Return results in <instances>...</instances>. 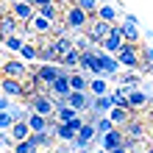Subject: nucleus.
<instances>
[{"instance_id":"bb28decb","label":"nucleus","mask_w":153,"mask_h":153,"mask_svg":"<svg viewBox=\"0 0 153 153\" xmlns=\"http://www.w3.org/2000/svg\"><path fill=\"white\" fill-rule=\"evenodd\" d=\"M11 153H31V148H28V142H14Z\"/></svg>"},{"instance_id":"2f4dec72","label":"nucleus","mask_w":153,"mask_h":153,"mask_svg":"<svg viewBox=\"0 0 153 153\" xmlns=\"http://www.w3.org/2000/svg\"><path fill=\"white\" fill-rule=\"evenodd\" d=\"M6 153H11V150H6Z\"/></svg>"},{"instance_id":"6e6552de","label":"nucleus","mask_w":153,"mask_h":153,"mask_svg":"<svg viewBox=\"0 0 153 153\" xmlns=\"http://www.w3.org/2000/svg\"><path fill=\"white\" fill-rule=\"evenodd\" d=\"M120 45H123V36H120V25H111L109 28V36H106L97 48H100L106 56H114L117 50H120Z\"/></svg>"},{"instance_id":"7c9ffc66","label":"nucleus","mask_w":153,"mask_h":153,"mask_svg":"<svg viewBox=\"0 0 153 153\" xmlns=\"http://www.w3.org/2000/svg\"><path fill=\"white\" fill-rule=\"evenodd\" d=\"M0 42H6V36H3V33H0Z\"/></svg>"},{"instance_id":"a211bd4d","label":"nucleus","mask_w":153,"mask_h":153,"mask_svg":"<svg viewBox=\"0 0 153 153\" xmlns=\"http://www.w3.org/2000/svg\"><path fill=\"white\" fill-rule=\"evenodd\" d=\"M17 31H20V22L6 11L3 17H0V33H3V36H17Z\"/></svg>"},{"instance_id":"f03ea898","label":"nucleus","mask_w":153,"mask_h":153,"mask_svg":"<svg viewBox=\"0 0 153 153\" xmlns=\"http://www.w3.org/2000/svg\"><path fill=\"white\" fill-rule=\"evenodd\" d=\"M22 106L31 114H39V117H45V120H53V114H56V100H53L50 95H42V92H36L31 100H25Z\"/></svg>"},{"instance_id":"393cba45","label":"nucleus","mask_w":153,"mask_h":153,"mask_svg":"<svg viewBox=\"0 0 153 153\" xmlns=\"http://www.w3.org/2000/svg\"><path fill=\"white\" fill-rule=\"evenodd\" d=\"M3 45H6L8 50L20 53V50H22V45H25V39H22V36H6V42H3Z\"/></svg>"},{"instance_id":"2eb2a0df","label":"nucleus","mask_w":153,"mask_h":153,"mask_svg":"<svg viewBox=\"0 0 153 153\" xmlns=\"http://www.w3.org/2000/svg\"><path fill=\"white\" fill-rule=\"evenodd\" d=\"M70 92H86V84H89V78L81 73V70H70Z\"/></svg>"},{"instance_id":"9b49d317","label":"nucleus","mask_w":153,"mask_h":153,"mask_svg":"<svg viewBox=\"0 0 153 153\" xmlns=\"http://www.w3.org/2000/svg\"><path fill=\"white\" fill-rule=\"evenodd\" d=\"M31 73H28V67L22 64V61H17V59H11V61H6L3 64V78H11V81H22V78H28Z\"/></svg>"},{"instance_id":"cd10ccee","label":"nucleus","mask_w":153,"mask_h":153,"mask_svg":"<svg viewBox=\"0 0 153 153\" xmlns=\"http://www.w3.org/2000/svg\"><path fill=\"white\" fill-rule=\"evenodd\" d=\"M123 25H134V28H137V25H139V20H137V14H125V20H123Z\"/></svg>"},{"instance_id":"39448f33","label":"nucleus","mask_w":153,"mask_h":153,"mask_svg":"<svg viewBox=\"0 0 153 153\" xmlns=\"http://www.w3.org/2000/svg\"><path fill=\"white\" fill-rule=\"evenodd\" d=\"M95 59L97 64H100V75L109 81V78H117V73H120V64L114 61V56H106V53L100 48H95Z\"/></svg>"},{"instance_id":"4be33fe9","label":"nucleus","mask_w":153,"mask_h":153,"mask_svg":"<svg viewBox=\"0 0 153 153\" xmlns=\"http://www.w3.org/2000/svg\"><path fill=\"white\" fill-rule=\"evenodd\" d=\"M75 128H73V125H59L56 123V139H61V142H73L75 139Z\"/></svg>"},{"instance_id":"6ab92c4d","label":"nucleus","mask_w":153,"mask_h":153,"mask_svg":"<svg viewBox=\"0 0 153 153\" xmlns=\"http://www.w3.org/2000/svg\"><path fill=\"white\" fill-rule=\"evenodd\" d=\"M50 48H53V53L61 59V56H67V53L73 50V39H70V36H59V39H53V36H50Z\"/></svg>"},{"instance_id":"4468645a","label":"nucleus","mask_w":153,"mask_h":153,"mask_svg":"<svg viewBox=\"0 0 153 153\" xmlns=\"http://www.w3.org/2000/svg\"><path fill=\"white\" fill-rule=\"evenodd\" d=\"M75 117H78V114L70 109L67 103H56V114H53V120H56L59 125H70V123L75 120Z\"/></svg>"},{"instance_id":"412c9836","label":"nucleus","mask_w":153,"mask_h":153,"mask_svg":"<svg viewBox=\"0 0 153 153\" xmlns=\"http://www.w3.org/2000/svg\"><path fill=\"white\" fill-rule=\"evenodd\" d=\"M114 81H120L123 89H139V81H142V78H139L137 73H125V75H117Z\"/></svg>"},{"instance_id":"20e7f679","label":"nucleus","mask_w":153,"mask_h":153,"mask_svg":"<svg viewBox=\"0 0 153 153\" xmlns=\"http://www.w3.org/2000/svg\"><path fill=\"white\" fill-rule=\"evenodd\" d=\"M109 28H111V25H106V22H100V20H95V17H92L89 25H86V31H84V36L89 39V45H95V48H97V45L109 36Z\"/></svg>"},{"instance_id":"f3484780","label":"nucleus","mask_w":153,"mask_h":153,"mask_svg":"<svg viewBox=\"0 0 153 153\" xmlns=\"http://www.w3.org/2000/svg\"><path fill=\"white\" fill-rule=\"evenodd\" d=\"M28 31H31V33H39V36H45V33H50V31H53V22L42 20L39 14H33V17H31V22H28Z\"/></svg>"},{"instance_id":"b1692460","label":"nucleus","mask_w":153,"mask_h":153,"mask_svg":"<svg viewBox=\"0 0 153 153\" xmlns=\"http://www.w3.org/2000/svg\"><path fill=\"white\" fill-rule=\"evenodd\" d=\"M20 56H22V61H36V45H33V42H25L22 50H20Z\"/></svg>"},{"instance_id":"1a4fd4ad","label":"nucleus","mask_w":153,"mask_h":153,"mask_svg":"<svg viewBox=\"0 0 153 153\" xmlns=\"http://www.w3.org/2000/svg\"><path fill=\"white\" fill-rule=\"evenodd\" d=\"M125 103H128V111L134 114L137 109H145V106L150 103V95L145 92V89H128V92H125Z\"/></svg>"},{"instance_id":"f257e3e1","label":"nucleus","mask_w":153,"mask_h":153,"mask_svg":"<svg viewBox=\"0 0 153 153\" xmlns=\"http://www.w3.org/2000/svg\"><path fill=\"white\" fill-rule=\"evenodd\" d=\"M67 8L61 11V25L73 33V31H78V33H84L86 31V25H89V17L81 11V8L75 6V3H64Z\"/></svg>"},{"instance_id":"c756f323","label":"nucleus","mask_w":153,"mask_h":153,"mask_svg":"<svg viewBox=\"0 0 153 153\" xmlns=\"http://www.w3.org/2000/svg\"><path fill=\"white\" fill-rule=\"evenodd\" d=\"M6 11H8V3H3V0H0V17H3Z\"/></svg>"},{"instance_id":"ddd939ff","label":"nucleus","mask_w":153,"mask_h":153,"mask_svg":"<svg viewBox=\"0 0 153 153\" xmlns=\"http://www.w3.org/2000/svg\"><path fill=\"white\" fill-rule=\"evenodd\" d=\"M95 20H100L106 25H114V20H117V6L100 3V6H97V11H95Z\"/></svg>"},{"instance_id":"9d476101","label":"nucleus","mask_w":153,"mask_h":153,"mask_svg":"<svg viewBox=\"0 0 153 153\" xmlns=\"http://www.w3.org/2000/svg\"><path fill=\"white\" fill-rule=\"evenodd\" d=\"M64 103H67L75 114H84V111H89V103H92V97H89L86 92H70V95L64 97Z\"/></svg>"},{"instance_id":"c85d7f7f","label":"nucleus","mask_w":153,"mask_h":153,"mask_svg":"<svg viewBox=\"0 0 153 153\" xmlns=\"http://www.w3.org/2000/svg\"><path fill=\"white\" fill-rule=\"evenodd\" d=\"M8 109H11V100H8V97H3V95H0V111H8Z\"/></svg>"},{"instance_id":"423d86ee","label":"nucleus","mask_w":153,"mask_h":153,"mask_svg":"<svg viewBox=\"0 0 153 153\" xmlns=\"http://www.w3.org/2000/svg\"><path fill=\"white\" fill-rule=\"evenodd\" d=\"M8 14H11L17 22H31V17L36 11H33L31 0H14V3H8Z\"/></svg>"},{"instance_id":"f8f14e48","label":"nucleus","mask_w":153,"mask_h":153,"mask_svg":"<svg viewBox=\"0 0 153 153\" xmlns=\"http://www.w3.org/2000/svg\"><path fill=\"white\" fill-rule=\"evenodd\" d=\"M95 142L100 145V150L111 153V150H117V148H120V142H123V131H120V128H111L109 134H103V137H97Z\"/></svg>"},{"instance_id":"0eeeda50","label":"nucleus","mask_w":153,"mask_h":153,"mask_svg":"<svg viewBox=\"0 0 153 153\" xmlns=\"http://www.w3.org/2000/svg\"><path fill=\"white\" fill-rule=\"evenodd\" d=\"M120 131H123V137H128V139H145V134H148V123L145 120H139V117H131L125 125H120Z\"/></svg>"},{"instance_id":"dca6fc26","label":"nucleus","mask_w":153,"mask_h":153,"mask_svg":"<svg viewBox=\"0 0 153 153\" xmlns=\"http://www.w3.org/2000/svg\"><path fill=\"white\" fill-rule=\"evenodd\" d=\"M86 95H89V97H103V95H109L106 78H89V84H86Z\"/></svg>"},{"instance_id":"a878e982","label":"nucleus","mask_w":153,"mask_h":153,"mask_svg":"<svg viewBox=\"0 0 153 153\" xmlns=\"http://www.w3.org/2000/svg\"><path fill=\"white\" fill-rule=\"evenodd\" d=\"M11 125H14L11 114H8V111H0V134H8V131H11Z\"/></svg>"},{"instance_id":"5701e85b","label":"nucleus","mask_w":153,"mask_h":153,"mask_svg":"<svg viewBox=\"0 0 153 153\" xmlns=\"http://www.w3.org/2000/svg\"><path fill=\"white\" fill-rule=\"evenodd\" d=\"M75 6L81 8V11H84L86 17H89V20H92V17H95V11H97V6H100V3H97V0H75Z\"/></svg>"},{"instance_id":"7ed1b4c3","label":"nucleus","mask_w":153,"mask_h":153,"mask_svg":"<svg viewBox=\"0 0 153 153\" xmlns=\"http://www.w3.org/2000/svg\"><path fill=\"white\" fill-rule=\"evenodd\" d=\"M31 6H33V11H36L42 20L53 22L56 17H61V6L64 3H56V0H31Z\"/></svg>"},{"instance_id":"aec40b11","label":"nucleus","mask_w":153,"mask_h":153,"mask_svg":"<svg viewBox=\"0 0 153 153\" xmlns=\"http://www.w3.org/2000/svg\"><path fill=\"white\" fill-rule=\"evenodd\" d=\"M28 125H25V123H14L11 125V131H8V137H11V142H25V139H28Z\"/></svg>"}]
</instances>
